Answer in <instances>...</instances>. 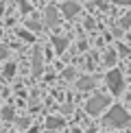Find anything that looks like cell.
Wrapping results in <instances>:
<instances>
[{
    "instance_id": "1",
    "label": "cell",
    "mask_w": 131,
    "mask_h": 133,
    "mask_svg": "<svg viewBox=\"0 0 131 133\" xmlns=\"http://www.w3.org/2000/svg\"><path fill=\"white\" fill-rule=\"evenodd\" d=\"M105 122H107L109 127H125V124L129 122V116L125 114V109H122V107H114L112 111L107 114Z\"/></svg>"
},
{
    "instance_id": "3",
    "label": "cell",
    "mask_w": 131,
    "mask_h": 133,
    "mask_svg": "<svg viewBox=\"0 0 131 133\" xmlns=\"http://www.w3.org/2000/svg\"><path fill=\"white\" fill-rule=\"evenodd\" d=\"M109 87H112V92H116V94L122 90V79H120L118 72H112V74H109Z\"/></svg>"
},
{
    "instance_id": "4",
    "label": "cell",
    "mask_w": 131,
    "mask_h": 133,
    "mask_svg": "<svg viewBox=\"0 0 131 133\" xmlns=\"http://www.w3.org/2000/svg\"><path fill=\"white\" fill-rule=\"evenodd\" d=\"M59 124H61L59 118H50V120H48V127H50V129H55V127H59Z\"/></svg>"
},
{
    "instance_id": "2",
    "label": "cell",
    "mask_w": 131,
    "mask_h": 133,
    "mask_svg": "<svg viewBox=\"0 0 131 133\" xmlns=\"http://www.w3.org/2000/svg\"><path fill=\"white\" fill-rule=\"evenodd\" d=\"M105 107H107V98H105V96H94L90 103H87V111L94 114V116H96L98 111H103Z\"/></svg>"
}]
</instances>
